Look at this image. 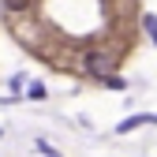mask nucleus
<instances>
[{
	"instance_id": "f03ea898",
	"label": "nucleus",
	"mask_w": 157,
	"mask_h": 157,
	"mask_svg": "<svg viewBox=\"0 0 157 157\" xmlns=\"http://www.w3.org/2000/svg\"><path fill=\"white\" fill-rule=\"evenodd\" d=\"M4 8H8V11H26L30 0H4Z\"/></svg>"
},
{
	"instance_id": "f257e3e1",
	"label": "nucleus",
	"mask_w": 157,
	"mask_h": 157,
	"mask_svg": "<svg viewBox=\"0 0 157 157\" xmlns=\"http://www.w3.org/2000/svg\"><path fill=\"white\" fill-rule=\"evenodd\" d=\"M86 71L97 75V78H109V60H105V52H86Z\"/></svg>"
}]
</instances>
